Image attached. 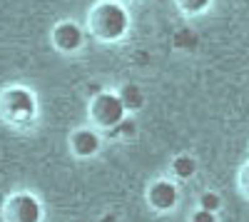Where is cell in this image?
<instances>
[{"label":"cell","instance_id":"obj_9","mask_svg":"<svg viewBox=\"0 0 249 222\" xmlns=\"http://www.w3.org/2000/svg\"><path fill=\"white\" fill-rule=\"evenodd\" d=\"M172 170H175V175H179V177H192L195 170H197V163H195L192 157L182 155V157H177L175 163H172Z\"/></svg>","mask_w":249,"mask_h":222},{"label":"cell","instance_id":"obj_5","mask_svg":"<svg viewBox=\"0 0 249 222\" xmlns=\"http://www.w3.org/2000/svg\"><path fill=\"white\" fill-rule=\"evenodd\" d=\"M82 43H85V33L80 30L77 23H72V20H65V23H57L53 28V45L62 53H75L82 48Z\"/></svg>","mask_w":249,"mask_h":222},{"label":"cell","instance_id":"obj_10","mask_svg":"<svg viewBox=\"0 0 249 222\" xmlns=\"http://www.w3.org/2000/svg\"><path fill=\"white\" fill-rule=\"evenodd\" d=\"M177 5H179L184 13L195 15V13H202V10L210 8V5H212V0H177Z\"/></svg>","mask_w":249,"mask_h":222},{"label":"cell","instance_id":"obj_6","mask_svg":"<svg viewBox=\"0 0 249 222\" xmlns=\"http://www.w3.org/2000/svg\"><path fill=\"white\" fill-rule=\"evenodd\" d=\"M100 145H102V137L90 130V128H80L70 135V148H72V155L77 157H92L100 152Z\"/></svg>","mask_w":249,"mask_h":222},{"label":"cell","instance_id":"obj_12","mask_svg":"<svg viewBox=\"0 0 249 222\" xmlns=\"http://www.w3.org/2000/svg\"><path fill=\"white\" fill-rule=\"evenodd\" d=\"M115 132H120V135H127V137H130V135H135V120L124 115V117H122V123L115 128Z\"/></svg>","mask_w":249,"mask_h":222},{"label":"cell","instance_id":"obj_1","mask_svg":"<svg viewBox=\"0 0 249 222\" xmlns=\"http://www.w3.org/2000/svg\"><path fill=\"white\" fill-rule=\"evenodd\" d=\"M88 25L95 37L105 40V43H115L120 40L130 28V15L124 10V5L115 3V0H102L97 3L90 15H88Z\"/></svg>","mask_w":249,"mask_h":222},{"label":"cell","instance_id":"obj_3","mask_svg":"<svg viewBox=\"0 0 249 222\" xmlns=\"http://www.w3.org/2000/svg\"><path fill=\"white\" fill-rule=\"evenodd\" d=\"M124 115H127V108L117 92H97L90 103V117L102 130H115Z\"/></svg>","mask_w":249,"mask_h":222},{"label":"cell","instance_id":"obj_7","mask_svg":"<svg viewBox=\"0 0 249 222\" xmlns=\"http://www.w3.org/2000/svg\"><path fill=\"white\" fill-rule=\"evenodd\" d=\"M177 200H179V190L167 180H160L147 190V203L155 210H172L177 205Z\"/></svg>","mask_w":249,"mask_h":222},{"label":"cell","instance_id":"obj_4","mask_svg":"<svg viewBox=\"0 0 249 222\" xmlns=\"http://www.w3.org/2000/svg\"><path fill=\"white\" fill-rule=\"evenodd\" d=\"M5 222H43V205L33 192H15L3 207Z\"/></svg>","mask_w":249,"mask_h":222},{"label":"cell","instance_id":"obj_11","mask_svg":"<svg viewBox=\"0 0 249 222\" xmlns=\"http://www.w3.org/2000/svg\"><path fill=\"white\" fill-rule=\"evenodd\" d=\"M219 205H222V200H219V195H214V192H204L202 200H199V207H202V210H210V212H217Z\"/></svg>","mask_w":249,"mask_h":222},{"label":"cell","instance_id":"obj_2","mask_svg":"<svg viewBox=\"0 0 249 222\" xmlns=\"http://www.w3.org/2000/svg\"><path fill=\"white\" fill-rule=\"evenodd\" d=\"M37 100L28 88H8L0 95V115L13 125H23L35 117Z\"/></svg>","mask_w":249,"mask_h":222},{"label":"cell","instance_id":"obj_14","mask_svg":"<svg viewBox=\"0 0 249 222\" xmlns=\"http://www.w3.org/2000/svg\"><path fill=\"white\" fill-rule=\"evenodd\" d=\"M239 183H242L244 192L249 195V167H244V170H242V180H239Z\"/></svg>","mask_w":249,"mask_h":222},{"label":"cell","instance_id":"obj_13","mask_svg":"<svg viewBox=\"0 0 249 222\" xmlns=\"http://www.w3.org/2000/svg\"><path fill=\"white\" fill-rule=\"evenodd\" d=\"M192 222H217V215L214 212H210V210H197L195 215H192Z\"/></svg>","mask_w":249,"mask_h":222},{"label":"cell","instance_id":"obj_8","mask_svg":"<svg viewBox=\"0 0 249 222\" xmlns=\"http://www.w3.org/2000/svg\"><path fill=\"white\" fill-rule=\"evenodd\" d=\"M117 95H120V100L124 103V108H127V110H140V108H142V103H144V95H142V90H140L135 83L122 85Z\"/></svg>","mask_w":249,"mask_h":222}]
</instances>
